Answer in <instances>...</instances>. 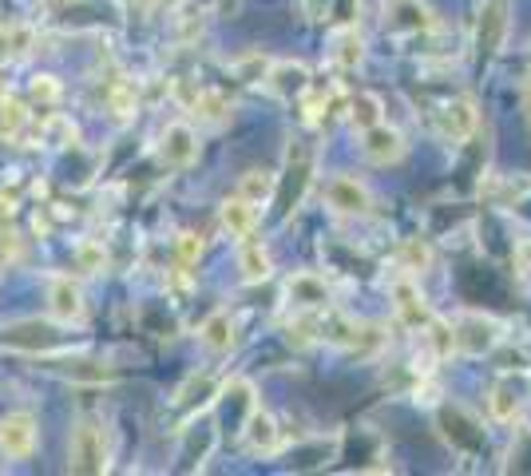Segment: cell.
Masks as SVG:
<instances>
[{
  "instance_id": "21",
  "label": "cell",
  "mask_w": 531,
  "mask_h": 476,
  "mask_svg": "<svg viewBox=\"0 0 531 476\" xmlns=\"http://www.w3.org/2000/svg\"><path fill=\"white\" fill-rule=\"evenodd\" d=\"M238 195L250 199L254 207H266L278 195V175H270V171H246L238 179Z\"/></svg>"
},
{
  "instance_id": "35",
  "label": "cell",
  "mask_w": 531,
  "mask_h": 476,
  "mask_svg": "<svg viewBox=\"0 0 531 476\" xmlns=\"http://www.w3.org/2000/svg\"><path fill=\"white\" fill-rule=\"evenodd\" d=\"M520 262H524V270L531 274V242H524V246H520Z\"/></svg>"
},
{
  "instance_id": "2",
  "label": "cell",
  "mask_w": 531,
  "mask_h": 476,
  "mask_svg": "<svg viewBox=\"0 0 531 476\" xmlns=\"http://www.w3.org/2000/svg\"><path fill=\"white\" fill-rule=\"evenodd\" d=\"M452 342L456 350L468 357H488L504 342V322H496L492 314H460L452 326Z\"/></svg>"
},
{
  "instance_id": "34",
  "label": "cell",
  "mask_w": 531,
  "mask_h": 476,
  "mask_svg": "<svg viewBox=\"0 0 531 476\" xmlns=\"http://www.w3.org/2000/svg\"><path fill=\"white\" fill-rule=\"evenodd\" d=\"M306 12H310V20H325L329 16V0H306Z\"/></svg>"
},
{
  "instance_id": "7",
  "label": "cell",
  "mask_w": 531,
  "mask_h": 476,
  "mask_svg": "<svg viewBox=\"0 0 531 476\" xmlns=\"http://www.w3.org/2000/svg\"><path fill=\"white\" fill-rule=\"evenodd\" d=\"M48 314L60 322V326H80L88 318V306H84V290L68 278V274H56L48 282Z\"/></svg>"
},
{
  "instance_id": "16",
  "label": "cell",
  "mask_w": 531,
  "mask_h": 476,
  "mask_svg": "<svg viewBox=\"0 0 531 476\" xmlns=\"http://www.w3.org/2000/svg\"><path fill=\"white\" fill-rule=\"evenodd\" d=\"M286 294H290V302H294L298 310H306V314H318V310L329 306V286H325V278L314 274V270L294 274V278L286 282Z\"/></svg>"
},
{
  "instance_id": "20",
  "label": "cell",
  "mask_w": 531,
  "mask_h": 476,
  "mask_svg": "<svg viewBox=\"0 0 531 476\" xmlns=\"http://www.w3.org/2000/svg\"><path fill=\"white\" fill-rule=\"evenodd\" d=\"M36 48L32 24H0V60H20Z\"/></svg>"
},
{
  "instance_id": "28",
  "label": "cell",
  "mask_w": 531,
  "mask_h": 476,
  "mask_svg": "<svg viewBox=\"0 0 531 476\" xmlns=\"http://www.w3.org/2000/svg\"><path fill=\"white\" fill-rule=\"evenodd\" d=\"M428 342H432V350H436V357H448L452 350H456V342H452V326H444V322H428Z\"/></svg>"
},
{
  "instance_id": "23",
  "label": "cell",
  "mask_w": 531,
  "mask_h": 476,
  "mask_svg": "<svg viewBox=\"0 0 531 476\" xmlns=\"http://www.w3.org/2000/svg\"><path fill=\"white\" fill-rule=\"evenodd\" d=\"M333 60H337L341 68H357V64L365 60V40H361L353 28H345V32L337 36V52H333Z\"/></svg>"
},
{
  "instance_id": "15",
  "label": "cell",
  "mask_w": 531,
  "mask_h": 476,
  "mask_svg": "<svg viewBox=\"0 0 531 476\" xmlns=\"http://www.w3.org/2000/svg\"><path fill=\"white\" fill-rule=\"evenodd\" d=\"M440 135L448 139V143H468L472 139V131H476V123H480V112H476V104L468 100V96H460V100H452V104H444L440 108Z\"/></svg>"
},
{
  "instance_id": "8",
  "label": "cell",
  "mask_w": 531,
  "mask_h": 476,
  "mask_svg": "<svg viewBox=\"0 0 531 476\" xmlns=\"http://www.w3.org/2000/svg\"><path fill=\"white\" fill-rule=\"evenodd\" d=\"M199 159V135L191 123H167L163 139H159V163L171 171H183Z\"/></svg>"
},
{
  "instance_id": "29",
  "label": "cell",
  "mask_w": 531,
  "mask_h": 476,
  "mask_svg": "<svg viewBox=\"0 0 531 476\" xmlns=\"http://www.w3.org/2000/svg\"><path fill=\"white\" fill-rule=\"evenodd\" d=\"M175 250H179V262L183 266H195L203 258V238L195 235V231H183V235L175 238Z\"/></svg>"
},
{
  "instance_id": "27",
  "label": "cell",
  "mask_w": 531,
  "mask_h": 476,
  "mask_svg": "<svg viewBox=\"0 0 531 476\" xmlns=\"http://www.w3.org/2000/svg\"><path fill=\"white\" fill-rule=\"evenodd\" d=\"M24 123H28L24 104H20V100H12V96H8V100L0 96V131H4V135H16Z\"/></svg>"
},
{
  "instance_id": "30",
  "label": "cell",
  "mask_w": 531,
  "mask_h": 476,
  "mask_svg": "<svg viewBox=\"0 0 531 476\" xmlns=\"http://www.w3.org/2000/svg\"><path fill=\"white\" fill-rule=\"evenodd\" d=\"M111 112L119 123H127V119L135 116V88H127V84H119L115 92H111Z\"/></svg>"
},
{
  "instance_id": "36",
  "label": "cell",
  "mask_w": 531,
  "mask_h": 476,
  "mask_svg": "<svg viewBox=\"0 0 531 476\" xmlns=\"http://www.w3.org/2000/svg\"><path fill=\"white\" fill-rule=\"evenodd\" d=\"M524 104H528V112H531V76H528V84H524Z\"/></svg>"
},
{
  "instance_id": "26",
  "label": "cell",
  "mask_w": 531,
  "mask_h": 476,
  "mask_svg": "<svg viewBox=\"0 0 531 476\" xmlns=\"http://www.w3.org/2000/svg\"><path fill=\"white\" fill-rule=\"evenodd\" d=\"M266 68H270V60H266L262 52H250V56H242V60L230 64V72H234L242 84H262V80H266Z\"/></svg>"
},
{
  "instance_id": "17",
  "label": "cell",
  "mask_w": 531,
  "mask_h": 476,
  "mask_svg": "<svg viewBox=\"0 0 531 476\" xmlns=\"http://www.w3.org/2000/svg\"><path fill=\"white\" fill-rule=\"evenodd\" d=\"M218 219H222V231L230 238H250L254 235V227H258V207L250 203V199H242V195H234V199H222V211H218Z\"/></svg>"
},
{
  "instance_id": "39",
  "label": "cell",
  "mask_w": 531,
  "mask_h": 476,
  "mask_svg": "<svg viewBox=\"0 0 531 476\" xmlns=\"http://www.w3.org/2000/svg\"><path fill=\"white\" fill-rule=\"evenodd\" d=\"M0 96H4V80H0Z\"/></svg>"
},
{
  "instance_id": "22",
  "label": "cell",
  "mask_w": 531,
  "mask_h": 476,
  "mask_svg": "<svg viewBox=\"0 0 531 476\" xmlns=\"http://www.w3.org/2000/svg\"><path fill=\"white\" fill-rule=\"evenodd\" d=\"M381 112H385V104H381V96H373V92H357V96L349 100V123H353L357 131L381 123Z\"/></svg>"
},
{
  "instance_id": "37",
  "label": "cell",
  "mask_w": 531,
  "mask_h": 476,
  "mask_svg": "<svg viewBox=\"0 0 531 476\" xmlns=\"http://www.w3.org/2000/svg\"><path fill=\"white\" fill-rule=\"evenodd\" d=\"M159 8H179V0H155Z\"/></svg>"
},
{
  "instance_id": "31",
  "label": "cell",
  "mask_w": 531,
  "mask_h": 476,
  "mask_svg": "<svg viewBox=\"0 0 531 476\" xmlns=\"http://www.w3.org/2000/svg\"><path fill=\"white\" fill-rule=\"evenodd\" d=\"M28 92H32L36 104H56V100H60V84H56V76H36Z\"/></svg>"
},
{
  "instance_id": "5",
  "label": "cell",
  "mask_w": 531,
  "mask_h": 476,
  "mask_svg": "<svg viewBox=\"0 0 531 476\" xmlns=\"http://www.w3.org/2000/svg\"><path fill=\"white\" fill-rule=\"evenodd\" d=\"M286 171H290L294 179H290L286 191H282V215H294V211L302 207V199H306V187L314 183V155H310V147H306L302 139H294V143L286 147Z\"/></svg>"
},
{
  "instance_id": "19",
  "label": "cell",
  "mask_w": 531,
  "mask_h": 476,
  "mask_svg": "<svg viewBox=\"0 0 531 476\" xmlns=\"http://www.w3.org/2000/svg\"><path fill=\"white\" fill-rule=\"evenodd\" d=\"M238 270H242L246 282H266V278L274 274V262H270V254H266L262 242H242V250H238Z\"/></svg>"
},
{
  "instance_id": "6",
  "label": "cell",
  "mask_w": 531,
  "mask_h": 476,
  "mask_svg": "<svg viewBox=\"0 0 531 476\" xmlns=\"http://www.w3.org/2000/svg\"><path fill=\"white\" fill-rule=\"evenodd\" d=\"M262 84L270 88V96L294 104V100H302V96L310 92V68H306L302 60H270Z\"/></svg>"
},
{
  "instance_id": "1",
  "label": "cell",
  "mask_w": 531,
  "mask_h": 476,
  "mask_svg": "<svg viewBox=\"0 0 531 476\" xmlns=\"http://www.w3.org/2000/svg\"><path fill=\"white\" fill-rule=\"evenodd\" d=\"M111 465V449H107V433L96 417H84L76 421L72 429V445H68V469L72 473H107Z\"/></svg>"
},
{
  "instance_id": "10",
  "label": "cell",
  "mask_w": 531,
  "mask_h": 476,
  "mask_svg": "<svg viewBox=\"0 0 531 476\" xmlns=\"http://www.w3.org/2000/svg\"><path fill=\"white\" fill-rule=\"evenodd\" d=\"M361 135H365V139H361V151H365V159H369L373 167L401 163V155H405V135H401L397 127L373 123V127H365Z\"/></svg>"
},
{
  "instance_id": "38",
  "label": "cell",
  "mask_w": 531,
  "mask_h": 476,
  "mask_svg": "<svg viewBox=\"0 0 531 476\" xmlns=\"http://www.w3.org/2000/svg\"><path fill=\"white\" fill-rule=\"evenodd\" d=\"M44 4H68V0H44Z\"/></svg>"
},
{
  "instance_id": "25",
  "label": "cell",
  "mask_w": 531,
  "mask_h": 476,
  "mask_svg": "<svg viewBox=\"0 0 531 476\" xmlns=\"http://www.w3.org/2000/svg\"><path fill=\"white\" fill-rule=\"evenodd\" d=\"M195 116L203 123H222V119H230V104H226L222 92H199L195 96Z\"/></svg>"
},
{
  "instance_id": "33",
  "label": "cell",
  "mask_w": 531,
  "mask_h": 476,
  "mask_svg": "<svg viewBox=\"0 0 531 476\" xmlns=\"http://www.w3.org/2000/svg\"><path fill=\"white\" fill-rule=\"evenodd\" d=\"M80 266H84L88 274H100V270H104V250H100L96 242H88V246L80 250Z\"/></svg>"
},
{
  "instance_id": "9",
  "label": "cell",
  "mask_w": 531,
  "mask_h": 476,
  "mask_svg": "<svg viewBox=\"0 0 531 476\" xmlns=\"http://www.w3.org/2000/svg\"><path fill=\"white\" fill-rule=\"evenodd\" d=\"M242 441H246V449L254 453V457H274L278 449H282V429H278V421L266 413V409H250L246 413V421H242Z\"/></svg>"
},
{
  "instance_id": "11",
  "label": "cell",
  "mask_w": 531,
  "mask_h": 476,
  "mask_svg": "<svg viewBox=\"0 0 531 476\" xmlns=\"http://www.w3.org/2000/svg\"><path fill=\"white\" fill-rule=\"evenodd\" d=\"M325 199H329V207L337 215H369V207H373L369 187L361 179H353V175H333L329 187H325Z\"/></svg>"
},
{
  "instance_id": "14",
  "label": "cell",
  "mask_w": 531,
  "mask_h": 476,
  "mask_svg": "<svg viewBox=\"0 0 531 476\" xmlns=\"http://www.w3.org/2000/svg\"><path fill=\"white\" fill-rule=\"evenodd\" d=\"M389 28L397 36H425L436 28V16L425 0H393L389 4Z\"/></svg>"
},
{
  "instance_id": "13",
  "label": "cell",
  "mask_w": 531,
  "mask_h": 476,
  "mask_svg": "<svg viewBox=\"0 0 531 476\" xmlns=\"http://www.w3.org/2000/svg\"><path fill=\"white\" fill-rule=\"evenodd\" d=\"M393 306H397V318H401L409 330H425L428 322H432V310H428L425 294H421V286H417L409 274L393 282Z\"/></svg>"
},
{
  "instance_id": "12",
  "label": "cell",
  "mask_w": 531,
  "mask_h": 476,
  "mask_svg": "<svg viewBox=\"0 0 531 476\" xmlns=\"http://www.w3.org/2000/svg\"><path fill=\"white\" fill-rule=\"evenodd\" d=\"M524 397H528V385L516 381V373H504V377L488 389V413H492V421H500V425L516 421L520 409H524Z\"/></svg>"
},
{
  "instance_id": "32",
  "label": "cell",
  "mask_w": 531,
  "mask_h": 476,
  "mask_svg": "<svg viewBox=\"0 0 531 476\" xmlns=\"http://www.w3.org/2000/svg\"><path fill=\"white\" fill-rule=\"evenodd\" d=\"M44 135H48L52 143H76V123L68 116H52L48 119V127H44Z\"/></svg>"
},
{
  "instance_id": "3",
  "label": "cell",
  "mask_w": 531,
  "mask_h": 476,
  "mask_svg": "<svg viewBox=\"0 0 531 476\" xmlns=\"http://www.w3.org/2000/svg\"><path fill=\"white\" fill-rule=\"evenodd\" d=\"M508 28H512V0H488L476 20V60L480 64H492L504 52Z\"/></svg>"
},
{
  "instance_id": "18",
  "label": "cell",
  "mask_w": 531,
  "mask_h": 476,
  "mask_svg": "<svg viewBox=\"0 0 531 476\" xmlns=\"http://www.w3.org/2000/svg\"><path fill=\"white\" fill-rule=\"evenodd\" d=\"M199 342H203L211 354H230V350H234V322H230V314L214 310L211 318L199 326Z\"/></svg>"
},
{
  "instance_id": "24",
  "label": "cell",
  "mask_w": 531,
  "mask_h": 476,
  "mask_svg": "<svg viewBox=\"0 0 531 476\" xmlns=\"http://www.w3.org/2000/svg\"><path fill=\"white\" fill-rule=\"evenodd\" d=\"M401 262H405L409 274H425L432 266V250H428L425 238H405L401 242Z\"/></svg>"
},
{
  "instance_id": "4",
  "label": "cell",
  "mask_w": 531,
  "mask_h": 476,
  "mask_svg": "<svg viewBox=\"0 0 531 476\" xmlns=\"http://www.w3.org/2000/svg\"><path fill=\"white\" fill-rule=\"evenodd\" d=\"M36 437H40V421L28 409H16L0 421V453L8 461H28L36 453Z\"/></svg>"
}]
</instances>
